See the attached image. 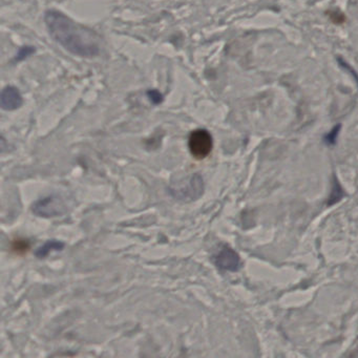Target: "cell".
<instances>
[{
	"label": "cell",
	"instance_id": "cell-1",
	"mask_svg": "<svg viewBox=\"0 0 358 358\" xmlns=\"http://www.w3.org/2000/svg\"><path fill=\"white\" fill-rule=\"evenodd\" d=\"M44 22L52 38L67 52L80 57L92 58L100 54L97 34L73 21L61 12L49 10L44 14Z\"/></svg>",
	"mask_w": 358,
	"mask_h": 358
},
{
	"label": "cell",
	"instance_id": "cell-2",
	"mask_svg": "<svg viewBox=\"0 0 358 358\" xmlns=\"http://www.w3.org/2000/svg\"><path fill=\"white\" fill-rule=\"evenodd\" d=\"M213 147L212 135L208 130L199 128L193 130L188 138L190 154L197 160H203L209 156Z\"/></svg>",
	"mask_w": 358,
	"mask_h": 358
},
{
	"label": "cell",
	"instance_id": "cell-3",
	"mask_svg": "<svg viewBox=\"0 0 358 358\" xmlns=\"http://www.w3.org/2000/svg\"><path fill=\"white\" fill-rule=\"evenodd\" d=\"M32 210L36 216L38 217L51 218L63 213L65 210V205L60 197L55 195H49L43 197V199L39 201H37L33 205Z\"/></svg>",
	"mask_w": 358,
	"mask_h": 358
},
{
	"label": "cell",
	"instance_id": "cell-4",
	"mask_svg": "<svg viewBox=\"0 0 358 358\" xmlns=\"http://www.w3.org/2000/svg\"><path fill=\"white\" fill-rule=\"evenodd\" d=\"M203 190H204L203 179L200 175L196 174L190 178L186 186L171 189L170 192L175 197H177L178 200L187 202V201L196 200L197 197H200L203 194Z\"/></svg>",
	"mask_w": 358,
	"mask_h": 358
},
{
	"label": "cell",
	"instance_id": "cell-5",
	"mask_svg": "<svg viewBox=\"0 0 358 358\" xmlns=\"http://www.w3.org/2000/svg\"><path fill=\"white\" fill-rule=\"evenodd\" d=\"M213 262L219 269L225 271H238L241 266L239 254L229 246L224 245L213 256Z\"/></svg>",
	"mask_w": 358,
	"mask_h": 358
},
{
	"label": "cell",
	"instance_id": "cell-6",
	"mask_svg": "<svg viewBox=\"0 0 358 358\" xmlns=\"http://www.w3.org/2000/svg\"><path fill=\"white\" fill-rule=\"evenodd\" d=\"M23 103V99L19 90L15 86L8 85L2 92L0 97V104L2 108L5 110H15L21 107Z\"/></svg>",
	"mask_w": 358,
	"mask_h": 358
},
{
	"label": "cell",
	"instance_id": "cell-7",
	"mask_svg": "<svg viewBox=\"0 0 358 358\" xmlns=\"http://www.w3.org/2000/svg\"><path fill=\"white\" fill-rule=\"evenodd\" d=\"M63 248H64V243L57 240H49L43 246L39 247V248L36 250L35 255L38 258H44L52 251H59V250H62Z\"/></svg>",
	"mask_w": 358,
	"mask_h": 358
},
{
	"label": "cell",
	"instance_id": "cell-8",
	"mask_svg": "<svg viewBox=\"0 0 358 358\" xmlns=\"http://www.w3.org/2000/svg\"><path fill=\"white\" fill-rule=\"evenodd\" d=\"M30 249V242L26 239H16L12 244V250L17 254L28 252Z\"/></svg>",
	"mask_w": 358,
	"mask_h": 358
},
{
	"label": "cell",
	"instance_id": "cell-9",
	"mask_svg": "<svg viewBox=\"0 0 358 358\" xmlns=\"http://www.w3.org/2000/svg\"><path fill=\"white\" fill-rule=\"evenodd\" d=\"M147 97H148V99H150V100H151L154 104H156V105H158V104H160V103H162L163 100H164V98H163L162 94L160 93L159 91H157V90L148 91V92H147Z\"/></svg>",
	"mask_w": 358,
	"mask_h": 358
},
{
	"label": "cell",
	"instance_id": "cell-10",
	"mask_svg": "<svg viewBox=\"0 0 358 358\" xmlns=\"http://www.w3.org/2000/svg\"><path fill=\"white\" fill-rule=\"evenodd\" d=\"M34 52H35L34 47H32V46H23L18 51V54H17L15 60L16 61H20V60L26 59L29 56H31L32 54H34Z\"/></svg>",
	"mask_w": 358,
	"mask_h": 358
}]
</instances>
